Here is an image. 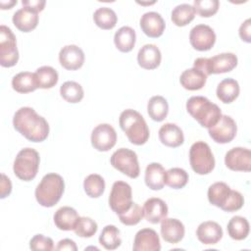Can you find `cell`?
I'll return each instance as SVG.
<instances>
[{
    "instance_id": "6da1fadb",
    "label": "cell",
    "mask_w": 251,
    "mask_h": 251,
    "mask_svg": "<svg viewBox=\"0 0 251 251\" xmlns=\"http://www.w3.org/2000/svg\"><path fill=\"white\" fill-rule=\"evenodd\" d=\"M14 128L32 142H42L49 134L47 121L30 107H22L14 115Z\"/></svg>"
},
{
    "instance_id": "7a4b0ae2",
    "label": "cell",
    "mask_w": 251,
    "mask_h": 251,
    "mask_svg": "<svg viewBox=\"0 0 251 251\" xmlns=\"http://www.w3.org/2000/svg\"><path fill=\"white\" fill-rule=\"evenodd\" d=\"M188 114L203 127L210 128L222 117L220 107L204 96H192L186 102Z\"/></svg>"
},
{
    "instance_id": "3957f363",
    "label": "cell",
    "mask_w": 251,
    "mask_h": 251,
    "mask_svg": "<svg viewBox=\"0 0 251 251\" xmlns=\"http://www.w3.org/2000/svg\"><path fill=\"white\" fill-rule=\"evenodd\" d=\"M122 130L126 133L130 143L142 145L149 138V128L140 113L132 109L123 111L119 118Z\"/></svg>"
},
{
    "instance_id": "277c9868",
    "label": "cell",
    "mask_w": 251,
    "mask_h": 251,
    "mask_svg": "<svg viewBox=\"0 0 251 251\" xmlns=\"http://www.w3.org/2000/svg\"><path fill=\"white\" fill-rule=\"evenodd\" d=\"M65 189L63 177L55 173L45 175L35 188L36 201L43 207H53L61 199Z\"/></svg>"
},
{
    "instance_id": "5b68a950",
    "label": "cell",
    "mask_w": 251,
    "mask_h": 251,
    "mask_svg": "<svg viewBox=\"0 0 251 251\" xmlns=\"http://www.w3.org/2000/svg\"><path fill=\"white\" fill-rule=\"evenodd\" d=\"M39 154L36 150L26 147L22 149L16 156L14 161V174L16 176L24 181L33 179L39 168Z\"/></svg>"
},
{
    "instance_id": "8992f818",
    "label": "cell",
    "mask_w": 251,
    "mask_h": 251,
    "mask_svg": "<svg viewBox=\"0 0 251 251\" xmlns=\"http://www.w3.org/2000/svg\"><path fill=\"white\" fill-rule=\"evenodd\" d=\"M237 66V57L233 53H221L211 58H197L193 67L200 70L206 76L212 74H224Z\"/></svg>"
},
{
    "instance_id": "52a82bcc",
    "label": "cell",
    "mask_w": 251,
    "mask_h": 251,
    "mask_svg": "<svg viewBox=\"0 0 251 251\" xmlns=\"http://www.w3.org/2000/svg\"><path fill=\"white\" fill-rule=\"evenodd\" d=\"M191 169L198 175H208L215 168V158L210 146L204 141H196L189 150Z\"/></svg>"
},
{
    "instance_id": "ba28073f",
    "label": "cell",
    "mask_w": 251,
    "mask_h": 251,
    "mask_svg": "<svg viewBox=\"0 0 251 251\" xmlns=\"http://www.w3.org/2000/svg\"><path fill=\"white\" fill-rule=\"evenodd\" d=\"M111 165L124 175L130 178H136L139 176L140 169L137 155L128 148H120L116 150L110 159Z\"/></svg>"
},
{
    "instance_id": "9c48e42d",
    "label": "cell",
    "mask_w": 251,
    "mask_h": 251,
    "mask_svg": "<svg viewBox=\"0 0 251 251\" xmlns=\"http://www.w3.org/2000/svg\"><path fill=\"white\" fill-rule=\"evenodd\" d=\"M19 51L16 36L10 27L2 25L0 26V65L11 68L18 63Z\"/></svg>"
},
{
    "instance_id": "30bf717a",
    "label": "cell",
    "mask_w": 251,
    "mask_h": 251,
    "mask_svg": "<svg viewBox=\"0 0 251 251\" xmlns=\"http://www.w3.org/2000/svg\"><path fill=\"white\" fill-rule=\"evenodd\" d=\"M132 204V190L127 182L118 180L112 185L109 206L117 215L126 212Z\"/></svg>"
},
{
    "instance_id": "8fae6325",
    "label": "cell",
    "mask_w": 251,
    "mask_h": 251,
    "mask_svg": "<svg viewBox=\"0 0 251 251\" xmlns=\"http://www.w3.org/2000/svg\"><path fill=\"white\" fill-rule=\"evenodd\" d=\"M90 139L94 149L100 152H106L115 146L117 132L111 125L100 124L93 128Z\"/></svg>"
},
{
    "instance_id": "7c38bea8",
    "label": "cell",
    "mask_w": 251,
    "mask_h": 251,
    "mask_svg": "<svg viewBox=\"0 0 251 251\" xmlns=\"http://www.w3.org/2000/svg\"><path fill=\"white\" fill-rule=\"evenodd\" d=\"M210 137L217 143L225 144L230 142L236 135L237 126L234 120L227 116L222 115L219 122L208 128Z\"/></svg>"
},
{
    "instance_id": "4fadbf2b",
    "label": "cell",
    "mask_w": 251,
    "mask_h": 251,
    "mask_svg": "<svg viewBox=\"0 0 251 251\" xmlns=\"http://www.w3.org/2000/svg\"><path fill=\"white\" fill-rule=\"evenodd\" d=\"M189 41L194 49L198 51H208L216 42V33L214 29L207 25H197L190 30Z\"/></svg>"
},
{
    "instance_id": "5bb4252c",
    "label": "cell",
    "mask_w": 251,
    "mask_h": 251,
    "mask_svg": "<svg viewBox=\"0 0 251 251\" xmlns=\"http://www.w3.org/2000/svg\"><path fill=\"white\" fill-rule=\"evenodd\" d=\"M226 166L235 172H249L251 170V151L243 147H234L225 156Z\"/></svg>"
},
{
    "instance_id": "9a60e30c",
    "label": "cell",
    "mask_w": 251,
    "mask_h": 251,
    "mask_svg": "<svg viewBox=\"0 0 251 251\" xmlns=\"http://www.w3.org/2000/svg\"><path fill=\"white\" fill-rule=\"evenodd\" d=\"M59 62L66 70H78L84 63V53L81 48L76 45H66L59 53Z\"/></svg>"
},
{
    "instance_id": "2e32d148",
    "label": "cell",
    "mask_w": 251,
    "mask_h": 251,
    "mask_svg": "<svg viewBox=\"0 0 251 251\" xmlns=\"http://www.w3.org/2000/svg\"><path fill=\"white\" fill-rule=\"evenodd\" d=\"M142 31L151 38L160 37L166 27V24L162 16L157 12H147L143 14L139 21Z\"/></svg>"
},
{
    "instance_id": "e0dca14e",
    "label": "cell",
    "mask_w": 251,
    "mask_h": 251,
    "mask_svg": "<svg viewBox=\"0 0 251 251\" xmlns=\"http://www.w3.org/2000/svg\"><path fill=\"white\" fill-rule=\"evenodd\" d=\"M134 251H160L161 244L158 233L152 228H142L135 234Z\"/></svg>"
},
{
    "instance_id": "ac0fdd59",
    "label": "cell",
    "mask_w": 251,
    "mask_h": 251,
    "mask_svg": "<svg viewBox=\"0 0 251 251\" xmlns=\"http://www.w3.org/2000/svg\"><path fill=\"white\" fill-rule=\"evenodd\" d=\"M142 210L143 217L151 224L161 223L168 215V206L166 202L157 197L147 199Z\"/></svg>"
},
{
    "instance_id": "d6986e66",
    "label": "cell",
    "mask_w": 251,
    "mask_h": 251,
    "mask_svg": "<svg viewBox=\"0 0 251 251\" xmlns=\"http://www.w3.org/2000/svg\"><path fill=\"white\" fill-rule=\"evenodd\" d=\"M196 236L203 244L214 245L222 239L223 229L218 223L206 221L198 226L196 229Z\"/></svg>"
},
{
    "instance_id": "ffe728a7",
    "label": "cell",
    "mask_w": 251,
    "mask_h": 251,
    "mask_svg": "<svg viewBox=\"0 0 251 251\" xmlns=\"http://www.w3.org/2000/svg\"><path fill=\"white\" fill-rule=\"evenodd\" d=\"M184 232V226L177 219L165 218L161 222V235L169 243L176 244L179 242L183 238Z\"/></svg>"
},
{
    "instance_id": "44dd1931",
    "label": "cell",
    "mask_w": 251,
    "mask_h": 251,
    "mask_svg": "<svg viewBox=\"0 0 251 251\" xmlns=\"http://www.w3.org/2000/svg\"><path fill=\"white\" fill-rule=\"evenodd\" d=\"M14 25L23 32H29L33 30L38 24V13L23 7L16 11L13 15Z\"/></svg>"
},
{
    "instance_id": "7402d4cb",
    "label": "cell",
    "mask_w": 251,
    "mask_h": 251,
    "mask_svg": "<svg viewBox=\"0 0 251 251\" xmlns=\"http://www.w3.org/2000/svg\"><path fill=\"white\" fill-rule=\"evenodd\" d=\"M162 60L160 49L155 44H145L137 54L138 65L145 70H154L159 67Z\"/></svg>"
},
{
    "instance_id": "603a6c76",
    "label": "cell",
    "mask_w": 251,
    "mask_h": 251,
    "mask_svg": "<svg viewBox=\"0 0 251 251\" xmlns=\"http://www.w3.org/2000/svg\"><path fill=\"white\" fill-rule=\"evenodd\" d=\"M160 141L168 147H178L184 141V135L181 128L176 124L167 123L159 129Z\"/></svg>"
},
{
    "instance_id": "cb8c5ba5",
    "label": "cell",
    "mask_w": 251,
    "mask_h": 251,
    "mask_svg": "<svg viewBox=\"0 0 251 251\" xmlns=\"http://www.w3.org/2000/svg\"><path fill=\"white\" fill-rule=\"evenodd\" d=\"M79 216L77 212L69 206L59 208L54 214V224L61 230H74Z\"/></svg>"
},
{
    "instance_id": "d4e9b609",
    "label": "cell",
    "mask_w": 251,
    "mask_h": 251,
    "mask_svg": "<svg viewBox=\"0 0 251 251\" xmlns=\"http://www.w3.org/2000/svg\"><path fill=\"white\" fill-rule=\"evenodd\" d=\"M166 171L159 163H150L145 170V184L152 190H161L165 185Z\"/></svg>"
},
{
    "instance_id": "484cf974",
    "label": "cell",
    "mask_w": 251,
    "mask_h": 251,
    "mask_svg": "<svg viewBox=\"0 0 251 251\" xmlns=\"http://www.w3.org/2000/svg\"><path fill=\"white\" fill-rule=\"evenodd\" d=\"M207 80V76L203 72L196 68L187 69L182 72L179 77L181 86L187 90H199L201 89Z\"/></svg>"
},
{
    "instance_id": "4316f807",
    "label": "cell",
    "mask_w": 251,
    "mask_h": 251,
    "mask_svg": "<svg viewBox=\"0 0 251 251\" xmlns=\"http://www.w3.org/2000/svg\"><path fill=\"white\" fill-rule=\"evenodd\" d=\"M239 84L238 82L231 78L227 77L223 79L217 86V97L226 104L233 102L239 94Z\"/></svg>"
},
{
    "instance_id": "83f0119b",
    "label": "cell",
    "mask_w": 251,
    "mask_h": 251,
    "mask_svg": "<svg viewBox=\"0 0 251 251\" xmlns=\"http://www.w3.org/2000/svg\"><path fill=\"white\" fill-rule=\"evenodd\" d=\"M136 39L135 31L130 26L120 27L114 35V43L116 47L124 53L131 51L134 47Z\"/></svg>"
},
{
    "instance_id": "f1b7e54d",
    "label": "cell",
    "mask_w": 251,
    "mask_h": 251,
    "mask_svg": "<svg viewBox=\"0 0 251 251\" xmlns=\"http://www.w3.org/2000/svg\"><path fill=\"white\" fill-rule=\"evenodd\" d=\"M12 87L19 93H28L38 88L35 75L30 72H22L14 75L12 79Z\"/></svg>"
},
{
    "instance_id": "f546056e",
    "label": "cell",
    "mask_w": 251,
    "mask_h": 251,
    "mask_svg": "<svg viewBox=\"0 0 251 251\" xmlns=\"http://www.w3.org/2000/svg\"><path fill=\"white\" fill-rule=\"evenodd\" d=\"M230 191L231 189L226 183L222 181L215 182L212 185H210L208 188V192H207L208 200L212 205L222 209L226 204L230 194Z\"/></svg>"
},
{
    "instance_id": "4dcf8cb0",
    "label": "cell",
    "mask_w": 251,
    "mask_h": 251,
    "mask_svg": "<svg viewBox=\"0 0 251 251\" xmlns=\"http://www.w3.org/2000/svg\"><path fill=\"white\" fill-rule=\"evenodd\" d=\"M147 112L153 121L162 122L169 113V104L163 96H153L148 101Z\"/></svg>"
},
{
    "instance_id": "1f68e13d",
    "label": "cell",
    "mask_w": 251,
    "mask_h": 251,
    "mask_svg": "<svg viewBox=\"0 0 251 251\" xmlns=\"http://www.w3.org/2000/svg\"><path fill=\"white\" fill-rule=\"evenodd\" d=\"M227 233L234 240H243L249 234V223L241 216L232 217L227 224Z\"/></svg>"
},
{
    "instance_id": "d6a6232c",
    "label": "cell",
    "mask_w": 251,
    "mask_h": 251,
    "mask_svg": "<svg viewBox=\"0 0 251 251\" xmlns=\"http://www.w3.org/2000/svg\"><path fill=\"white\" fill-rule=\"evenodd\" d=\"M195 17L194 7L190 4H179L176 6L171 14L172 22L176 26H184L193 21Z\"/></svg>"
},
{
    "instance_id": "836d02e7",
    "label": "cell",
    "mask_w": 251,
    "mask_h": 251,
    "mask_svg": "<svg viewBox=\"0 0 251 251\" xmlns=\"http://www.w3.org/2000/svg\"><path fill=\"white\" fill-rule=\"evenodd\" d=\"M34 75L38 87L42 89L52 88L57 84L59 79L57 71L50 66H42L38 68Z\"/></svg>"
},
{
    "instance_id": "e575fe53",
    "label": "cell",
    "mask_w": 251,
    "mask_h": 251,
    "mask_svg": "<svg viewBox=\"0 0 251 251\" xmlns=\"http://www.w3.org/2000/svg\"><path fill=\"white\" fill-rule=\"evenodd\" d=\"M99 243L107 250L117 249L122 243L120 229L113 225L104 226L99 236Z\"/></svg>"
},
{
    "instance_id": "d590c367",
    "label": "cell",
    "mask_w": 251,
    "mask_h": 251,
    "mask_svg": "<svg viewBox=\"0 0 251 251\" xmlns=\"http://www.w3.org/2000/svg\"><path fill=\"white\" fill-rule=\"evenodd\" d=\"M93 21L95 25L102 29H112L118 22V17L111 8L101 7L94 12Z\"/></svg>"
},
{
    "instance_id": "8d00e7d4",
    "label": "cell",
    "mask_w": 251,
    "mask_h": 251,
    "mask_svg": "<svg viewBox=\"0 0 251 251\" xmlns=\"http://www.w3.org/2000/svg\"><path fill=\"white\" fill-rule=\"evenodd\" d=\"M60 94L69 103H78L82 100L84 92L82 86L75 81H66L60 87Z\"/></svg>"
},
{
    "instance_id": "74e56055",
    "label": "cell",
    "mask_w": 251,
    "mask_h": 251,
    "mask_svg": "<svg viewBox=\"0 0 251 251\" xmlns=\"http://www.w3.org/2000/svg\"><path fill=\"white\" fill-rule=\"evenodd\" d=\"M83 188L87 196L91 198H98L105 190V180L100 175L91 174L85 177L83 181Z\"/></svg>"
},
{
    "instance_id": "f35d334b",
    "label": "cell",
    "mask_w": 251,
    "mask_h": 251,
    "mask_svg": "<svg viewBox=\"0 0 251 251\" xmlns=\"http://www.w3.org/2000/svg\"><path fill=\"white\" fill-rule=\"evenodd\" d=\"M188 182V174L181 168H172L166 172L165 184L174 189L183 188Z\"/></svg>"
},
{
    "instance_id": "ab89813d",
    "label": "cell",
    "mask_w": 251,
    "mask_h": 251,
    "mask_svg": "<svg viewBox=\"0 0 251 251\" xmlns=\"http://www.w3.org/2000/svg\"><path fill=\"white\" fill-rule=\"evenodd\" d=\"M98 226L94 220L88 217H79L74 231L80 237H91L97 231Z\"/></svg>"
},
{
    "instance_id": "60d3db41",
    "label": "cell",
    "mask_w": 251,
    "mask_h": 251,
    "mask_svg": "<svg viewBox=\"0 0 251 251\" xmlns=\"http://www.w3.org/2000/svg\"><path fill=\"white\" fill-rule=\"evenodd\" d=\"M193 7L200 17L209 18L218 12L220 2L218 0H194Z\"/></svg>"
},
{
    "instance_id": "b9f144b4",
    "label": "cell",
    "mask_w": 251,
    "mask_h": 251,
    "mask_svg": "<svg viewBox=\"0 0 251 251\" xmlns=\"http://www.w3.org/2000/svg\"><path fill=\"white\" fill-rule=\"evenodd\" d=\"M142 218L143 210L137 203L134 202H132L130 208L126 212L119 215L121 223L126 226H135L141 221Z\"/></svg>"
},
{
    "instance_id": "7bdbcfd3",
    "label": "cell",
    "mask_w": 251,
    "mask_h": 251,
    "mask_svg": "<svg viewBox=\"0 0 251 251\" xmlns=\"http://www.w3.org/2000/svg\"><path fill=\"white\" fill-rule=\"evenodd\" d=\"M29 248L34 251H51L54 249V242L52 238L48 236H44L43 234H35L29 241Z\"/></svg>"
},
{
    "instance_id": "ee69618b",
    "label": "cell",
    "mask_w": 251,
    "mask_h": 251,
    "mask_svg": "<svg viewBox=\"0 0 251 251\" xmlns=\"http://www.w3.org/2000/svg\"><path fill=\"white\" fill-rule=\"evenodd\" d=\"M243 204H244V198H243L242 194L236 190H231L230 194H229L226 204L222 208V210L225 212H228V213L235 212V211H238L239 209H241L243 207Z\"/></svg>"
},
{
    "instance_id": "f6af8a7d",
    "label": "cell",
    "mask_w": 251,
    "mask_h": 251,
    "mask_svg": "<svg viewBox=\"0 0 251 251\" xmlns=\"http://www.w3.org/2000/svg\"><path fill=\"white\" fill-rule=\"evenodd\" d=\"M250 26H251V20L250 19H247L246 21H244L240 27H239V36L240 38L247 42V43H250L251 42V32H250Z\"/></svg>"
},
{
    "instance_id": "bcb514c9",
    "label": "cell",
    "mask_w": 251,
    "mask_h": 251,
    "mask_svg": "<svg viewBox=\"0 0 251 251\" xmlns=\"http://www.w3.org/2000/svg\"><path fill=\"white\" fill-rule=\"evenodd\" d=\"M0 197L1 199H4L8 195H10L12 191V183L11 180L6 175L1 174V184H0Z\"/></svg>"
},
{
    "instance_id": "7dc6e473",
    "label": "cell",
    "mask_w": 251,
    "mask_h": 251,
    "mask_svg": "<svg viewBox=\"0 0 251 251\" xmlns=\"http://www.w3.org/2000/svg\"><path fill=\"white\" fill-rule=\"evenodd\" d=\"M22 4L23 7L28 8L36 13H39L44 9L46 2L44 0H23Z\"/></svg>"
},
{
    "instance_id": "c3c4849f",
    "label": "cell",
    "mask_w": 251,
    "mask_h": 251,
    "mask_svg": "<svg viewBox=\"0 0 251 251\" xmlns=\"http://www.w3.org/2000/svg\"><path fill=\"white\" fill-rule=\"evenodd\" d=\"M56 250H71V251H76L77 247L74 240L65 238L58 242V245L56 247Z\"/></svg>"
},
{
    "instance_id": "681fc988",
    "label": "cell",
    "mask_w": 251,
    "mask_h": 251,
    "mask_svg": "<svg viewBox=\"0 0 251 251\" xmlns=\"http://www.w3.org/2000/svg\"><path fill=\"white\" fill-rule=\"evenodd\" d=\"M17 4V0H13V1H0V6L2 10H6V9H11L14 5Z\"/></svg>"
},
{
    "instance_id": "f907efd6",
    "label": "cell",
    "mask_w": 251,
    "mask_h": 251,
    "mask_svg": "<svg viewBox=\"0 0 251 251\" xmlns=\"http://www.w3.org/2000/svg\"><path fill=\"white\" fill-rule=\"evenodd\" d=\"M138 4H141V5H150V4H154L155 2H149V3H143V2H137Z\"/></svg>"
}]
</instances>
